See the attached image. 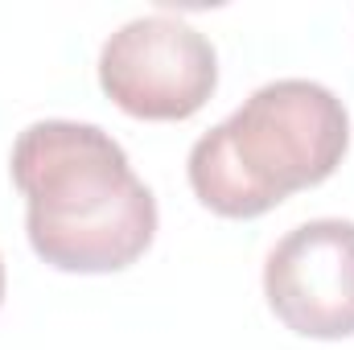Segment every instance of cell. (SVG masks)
Listing matches in <instances>:
<instances>
[{
    "instance_id": "obj_1",
    "label": "cell",
    "mask_w": 354,
    "mask_h": 350,
    "mask_svg": "<svg viewBox=\"0 0 354 350\" xmlns=\"http://www.w3.org/2000/svg\"><path fill=\"white\" fill-rule=\"evenodd\" d=\"M25 194V231L58 272H120L157 235V198L111 132L79 120L29 124L8 157Z\"/></svg>"
},
{
    "instance_id": "obj_2",
    "label": "cell",
    "mask_w": 354,
    "mask_h": 350,
    "mask_svg": "<svg viewBox=\"0 0 354 350\" xmlns=\"http://www.w3.org/2000/svg\"><path fill=\"white\" fill-rule=\"evenodd\" d=\"M351 149L346 103L313 79H276L202 132L185 174L198 202L223 219H260L288 194L322 185Z\"/></svg>"
},
{
    "instance_id": "obj_4",
    "label": "cell",
    "mask_w": 354,
    "mask_h": 350,
    "mask_svg": "<svg viewBox=\"0 0 354 350\" xmlns=\"http://www.w3.org/2000/svg\"><path fill=\"white\" fill-rule=\"evenodd\" d=\"M268 309L301 338L354 334V223L309 219L292 227L264 260Z\"/></svg>"
},
{
    "instance_id": "obj_3",
    "label": "cell",
    "mask_w": 354,
    "mask_h": 350,
    "mask_svg": "<svg viewBox=\"0 0 354 350\" xmlns=\"http://www.w3.org/2000/svg\"><path fill=\"white\" fill-rule=\"evenodd\" d=\"M99 87L136 120H189L218 87V54L181 17H132L99 50Z\"/></svg>"
},
{
    "instance_id": "obj_5",
    "label": "cell",
    "mask_w": 354,
    "mask_h": 350,
    "mask_svg": "<svg viewBox=\"0 0 354 350\" xmlns=\"http://www.w3.org/2000/svg\"><path fill=\"white\" fill-rule=\"evenodd\" d=\"M0 301H4V264H0Z\"/></svg>"
}]
</instances>
